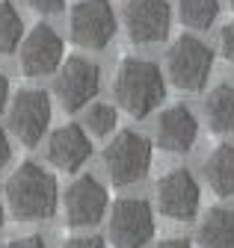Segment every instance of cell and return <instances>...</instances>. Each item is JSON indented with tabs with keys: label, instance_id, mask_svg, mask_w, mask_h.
Here are the masks:
<instances>
[{
	"label": "cell",
	"instance_id": "obj_1",
	"mask_svg": "<svg viewBox=\"0 0 234 248\" xmlns=\"http://www.w3.org/2000/svg\"><path fill=\"white\" fill-rule=\"evenodd\" d=\"M113 95L128 115L145 118L151 115L154 107L166 98V83L160 65H154L151 59H139V56H125L116 68L113 80Z\"/></svg>",
	"mask_w": 234,
	"mask_h": 248
},
{
	"label": "cell",
	"instance_id": "obj_2",
	"mask_svg": "<svg viewBox=\"0 0 234 248\" xmlns=\"http://www.w3.org/2000/svg\"><path fill=\"white\" fill-rule=\"evenodd\" d=\"M56 177L39 163H21L6 180V204L18 222H45L56 213Z\"/></svg>",
	"mask_w": 234,
	"mask_h": 248
},
{
	"label": "cell",
	"instance_id": "obj_3",
	"mask_svg": "<svg viewBox=\"0 0 234 248\" xmlns=\"http://www.w3.org/2000/svg\"><path fill=\"white\" fill-rule=\"evenodd\" d=\"M214 68V50L196 36H181L166 53V77L181 92H201Z\"/></svg>",
	"mask_w": 234,
	"mask_h": 248
},
{
	"label": "cell",
	"instance_id": "obj_4",
	"mask_svg": "<svg viewBox=\"0 0 234 248\" xmlns=\"http://www.w3.org/2000/svg\"><path fill=\"white\" fill-rule=\"evenodd\" d=\"M104 166L116 186H131L151 169V142L136 130H122L104 148Z\"/></svg>",
	"mask_w": 234,
	"mask_h": 248
},
{
	"label": "cell",
	"instance_id": "obj_5",
	"mask_svg": "<svg viewBox=\"0 0 234 248\" xmlns=\"http://www.w3.org/2000/svg\"><path fill=\"white\" fill-rule=\"evenodd\" d=\"M98 80H101V71H98V65L92 59L68 56V59L60 62V68H56L53 95L60 98L63 109L77 112L98 95Z\"/></svg>",
	"mask_w": 234,
	"mask_h": 248
},
{
	"label": "cell",
	"instance_id": "obj_6",
	"mask_svg": "<svg viewBox=\"0 0 234 248\" xmlns=\"http://www.w3.org/2000/svg\"><path fill=\"white\" fill-rule=\"evenodd\" d=\"M71 42L86 50H104L116 36V12L110 0H80L68 18Z\"/></svg>",
	"mask_w": 234,
	"mask_h": 248
},
{
	"label": "cell",
	"instance_id": "obj_7",
	"mask_svg": "<svg viewBox=\"0 0 234 248\" xmlns=\"http://www.w3.org/2000/svg\"><path fill=\"white\" fill-rule=\"evenodd\" d=\"M154 236V216L142 198H119L110 213V239L116 248H145Z\"/></svg>",
	"mask_w": 234,
	"mask_h": 248
},
{
	"label": "cell",
	"instance_id": "obj_8",
	"mask_svg": "<svg viewBox=\"0 0 234 248\" xmlns=\"http://www.w3.org/2000/svg\"><path fill=\"white\" fill-rule=\"evenodd\" d=\"M50 124V95L42 89H24L12 101L9 130L18 136L21 145L36 148Z\"/></svg>",
	"mask_w": 234,
	"mask_h": 248
},
{
	"label": "cell",
	"instance_id": "obj_9",
	"mask_svg": "<svg viewBox=\"0 0 234 248\" xmlns=\"http://www.w3.org/2000/svg\"><path fill=\"white\" fill-rule=\"evenodd\" d=\"M201 189L187 169H172L157 183V210L172 222H190L199 213Z\"/></svg>",
	"mask_w": 234,
	"mask_h": 248
},
{
	"label": "cell",
	"instance_id": "obj_10",
	"mask_svg": "<svg viewBox=\"0 0 234 248\" xmlns=\"http://www.w3.org/2000/svg\"><path fill=\"white\" fill-rule=\"evenodd\" d=\"M63 50H66V45L56 36V30L48 27V24H36L30 33L21 39V59H18L21 74L45 77V74L56 71L60 62H63Z\"/></svg>",
	"mask_w": 234,
	"mask_h": 248
},
{
	"label": "cell",
	"instance_id": "obj_11",
	"mask_svg": "<svg viewBox=\"0 0 234 248\" xmlns=\"http://www.w3.org/2000/svg\"><path fill=\"white\" fill-rule=\"evenodd\" d=\"M172 12L166 0H128L125 6V30L131 42L154 45L169 36Z\"/></svg>",
	"mask_w": 234,
	"mask_h": 248
},
{
	"label": "cell",
	"instance_id": "obj_12",
	"mask_svg": "<svg viewBox=\"0 0 234 248\" xmlns=\"http://www.w3.org/2000/svg\"><path fill=\"white\" fill-rule=\"evenodd\" d=\"M107 189L92 177V174H83L77 177L68 192H66V216H68V225L71 228H89L98 225L107 213Z\"/></svg>",
	"mask_w": 234,
	"mask_h": 248
},
{
	"label": "cell",
	"instance_id": "obj_13",
	"mask_svg": "<svg viewBox=\"0 0 234 248\" xmlns=\"http://www.w3.org/2000/svg\"><path fill=\"white\" fill-rule=\"evenodd\" d=\"M92 157V139L86 136L80 124H66L56 127L48 139V160L60 171H77Z\"/></svg>",
	"mask_w": 234,
	"mask_h": 248
},
{
	"label": "cell",
	"instance_id": "obj_14",
	"mask_svg": "<svg viewBox=\"0 0 234 248\" xmlns=\"http://www.w3.org/2000/svg\"><path fill=\"white\" fill-rule=\"evenodd\" d=\"M196 136H199V121L187 107L175 104V107L160 112V118H157V142H160L163 151L187 154L196 145Z\"/></svg>",
	"mask_w": 234,
	"mask_h": 248
},
{
	"label": "cell",
	"instance_id": "obj_15",
	"mask_svg": "<svg viewBox=\"0 0 234 248\" xmlns=\"http://www.w3.org/2000/svg\"><path fill=\"white\" fill-rule=\"evenodd\" d=\"M199 245L201 248H234V210L214 207L204 213L199 225Z\"/></svg>",
	"mask_w": 234,
	"mask_h": 248
},
{
	"label": "cell",
	"instance_id": "obj_16",
	"mask_svg": "<svg viewBox=\"0 0 234 248\" xmlns=\"http://www.w3.org/2000/svg\"><path fill=\"white\" fill-rule=\"evenodd\" d=\"M204 177L219 198L234 195V145H219L211 151V157L204 160Z\"/></svg>",
	"mask_w": 234,
	"mask_h": 248
},
{
	"label": "cell",
	"instance_id": "obj_17",
	"mask_svg": "<svg viewBox=\"0 0 234 248\" xmlns=\"http://www.w3.org/2000/svg\"><path fill=\"white\" fill-rule=\"evenodd\" d=\"M204 115L214 133H234V86H217L204 101Z\"/></svg>",
	"mask_w": 234,
	"mask_h": 248
},
{
	"label": "cell",
	"instance_id": "obj_18",
	"mask_svg": "<svg viewBox=\"0 0 234 248\" xmlns=\"http://www.w3.org/2000/svg\"><path fill=\"white\" fill-rule=\"evenodd\" d=\"M178 15L190 30H208L219 15V0H178Z\"/></svg>",
	"mask_w": 234,
	"mask_h": 248
},
{
	"label": "cell",
	"instance_id": "obj_19",
	"mask_svg": "<svg viewBox=\"0 0 234 248\" xmlns=\"http://www.w3.org/2000/svg\"><path fill=\"white\" fill-rule=\"evenodd\" d=\"M24 24L9 0H0V53H12L21 45Z\"/></svg>",
	"mask_w": 234,
	"mask_h": 248
},
{
	"label": "cell",
	"instance_id": "obj_20",
	"mask_svg": "<svg viewBox=\"0 0 234 248\" xmlns=\"http://www.w3.org/2000/svg\"><path fill=\"white\" fill-rule=\"evenodd\" d=\"M116 118L119 115L110 104H92V109L86 112V127L92 130V136H107L116 127Z\"/></svg>",
	"mask_w": 234,
	"mask_h": 248
},
{
	"label": "cell",
	"instance_id": "obj_21",
	"mask_svg": "<svg viewBox=\"0 0 234 248\" xmlns=\"http://www.w3.org/2000/svg\"><path fill=\"white\" fill-rule=\"evenodd\" d=\"M219 53L234 62V21H228L222 30H219Z\"/></svg>",
	"mask_w": 234,
	"mask_h": 248
},
{
	"label": "cell",
	"instance_id": "obj_22",
	"mask_svg": "<svg viewBox=\"0 0 234 248\" xmlns=\"http://www.w3.org/2000/svg\"><path fill=\"white\" fill-rule=\"evenodd\" d=\"M30 6L39 15H56V12L66 9V0H30Z\"/></svg>",
	"mask_w": 234,
	"mask_h": 248
},
{
	"label": "cell",
	"instance_id": "obj_23",
	"mask_svg": "<svg viewBox=\"0 0 234 248\" xmlns=\"http://www.w3.org/2000/svg\"><path fill=\"white\" fill-rule=\"evenodd\" d=\"M63 248H104V239L101 236H77V239H68Z\"/></svg>",
	"mask_w": 234,
	"mask_h": 248
},
{
	"label": "cell",
	"instance_id": "obj_24",
	"mask_svg": "<svg viewBox=\"0 0 234 248\" xmlns=\"http://www.w3.org/2000/svg\"><path fill=\"white\" fill-rule=\"evenodd\" d=\"M6 248H48V245H45L42 236H18V239H12Z\"/></svg>",
	"mask_w": 234,
	"mask_h": 248
},
{
	"label": "cell",
	"instance_id": "obj_25",
	"mask_svg": "<svg viewBox=\"0 0 234 248\" xmlns=\"http://www.w3.org/2000/svg\"><path fill=\"white\" fill-rule=\"evenodd\" d=\"M9 157H12V148H9V139H6V133L0 130V171H3V166L9 163Z\"/></svg>",
	"mask_w": 234,
	"mask_h": 248
},
{
	"label": "cell",
	"instance_id": "obj_26",
	"mask_svg": "<svg viewBox=\"0 0 234 248\" xmlns=\"http://www.w3.org/2000/svg\"><path fill=\"white\" fill-rule=\"evenodd\" d=\"M157 248H193L190 239H181V236H172V239H163Z\"/></svg>",
	"mask_w": 234,
	"mask_h": 248
},
{
	"label": "cell",
	"instance_id": "obj_27",
	"mask_svg": "<svg viewBox=\"0 0 234 248\" xmlns=\"http://www.w3.org/2000/svg\"><path fill=\"white\" fill-rule=\"evenodd\" d=\"M6 98H9V80H6L3 71H0V109L6 107Z\"/></svg>",
	"mask_w": 234,
	"mask_h": 248
},
{
	"label": "cell",
	"instance_id": "obj_28",
	"mask_svg": "<svg viewBox=\"0 0 234 248\" xmlns=\"http://www.w3.org/2000/svg\"><path fill=\"white\" fill-rule=\"evenodd\" d=\"M0 225H3V198H0Z\"/></svg>",
	"mask_w": 234,
	"mask_h": 248
},
{
	"label": "cell",
	"instance_id": "obj_29",
	"mask_svg": "<svg viewBox=\"0 0 234 248\" xmlns=\"http://www.w3.org/2000/svg\"><path fill=\"white\" fill-rule=\"evenodd\" d=\"M231 6H234V0H231Z\"/></svg>",
	"mask_w": 234,
	"mask_h": 248
}]
</instances>
